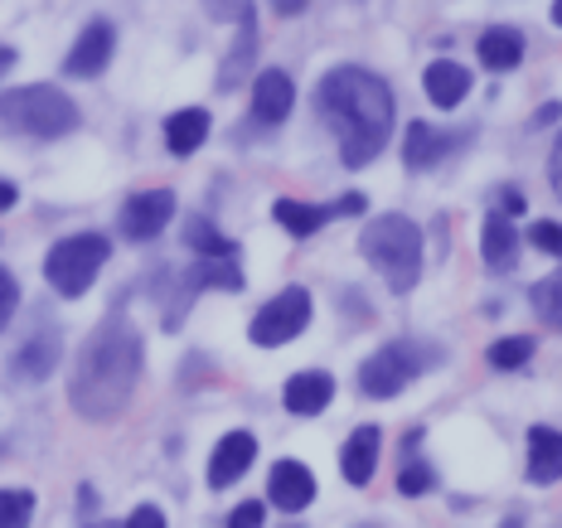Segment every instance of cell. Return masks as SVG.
<instances>
[{
    "mask_svg": "<svg viewBox=\"0 0 562 528\" xmlns=\"http://www.w3.org/2000/svg\"><path fill=\"white\" fill-rule=\"evenodd\" d=\"M315 108L335 126L339 160L349 170H364L383 156V146L393 136V92L379 74H369L359 64L330 68L315 88Z\"/></svg>",
    "mask_w": 562,
    "mask_h": 528,
    "instance_id": "6da1fadb",
    "label": "cell"
},
{
    "mask_svg": "<svg viewBox=\"0 0 562 528\" xmlns=\"http://www.w3.org/2000/svg\"><path fill=\"white\" fill-rule=\"evenodd\" d=\"M140 330L122 315H108L98 330L88 335V345L78 349L74 379H68V403L78 417L88 422H112L132 403L136 379H140Z\"/></svg>",
    "mask_w": 562,
    "mask_h": 528,
    "instance_id": "7a4b0ae2",
    "label": "cell"
},
{
    "mask_svg": "<svg viewBox=\"0 0 562 528\" xmlns=\"http://www.w3.org/2000/svg\"><path fill=\"white\" fill-rule=\"evenodd\" d=\"M359 252L369 257V267L389 281L397 296H407V291L417 287V277H422V228L413 218H403V214L369 218L364 233H359Z\"/></svg>",
    "mask_w": 562,
    "mask_h": 528,
    "instance_id": "3957f363",
    "label": "cell"
},
{
    "mask_svg": "<svg viewBox=\"0 0 562 528\" xmlns=\"http://www.w3.org/2000/svg\"><path fill=\"white\" fill-rule=\"evenodd\" d=\"M78 102L68 92H58L49 83H30V88H10L0 92V126L5 132H20V136H34V141H54V136H68L78 132Z\"/></svg>",
    "mask_w": 562,
    "mask_h": 528,
    "instance_id": "277c9868",
    "label": "cell"
},
{
    "mask_svg": "<svg viewBox=\"0 0 562 528\" xmlns=\"http://www.w3.org/2000/svg\"><path fill=\"white\" fill-rule=\"evenodd\" d=\"M112 257V243L102 238V233H74V238L54 243L49 257H44V277H49V287L58 296H83V291L98 281V272L108 267Z\"/></svg>",
    "mask_w": 562,
    "mask_h": 528,
    "instance_id": "5b68a950",
    "label": "cell"
},
{
    "mask_svg": "<svg viewBox=\"0 0 562 528\" xmlns=\"http://www.w3.org/2000/svg\"><path fill=\"white\" fill-rule=\"evenodd\" d=\"M431 359L437 355L413 345V339H393V345H383L379 355L364 359V369H359V389H364L369 397H393V393H403Z\"/></svg>",
    "mask_w": 562,
    "mask_h": 528,
    "instance_id": "8992f818",
    "label": "cell"
},
{
    "mask_svg": "<svg viewBox=\"0 0 562 528\" xmlns=\"http://www.w3.org/2000/svg\"><path fill=\"white\" fill-rule=\"evenodd\" d=\"M306 325H311V291L286 287L281 296H272L262 311L252 315L248 339L252 345H262V349H281L286 339H296L301 330H306Z\"/></svg>",
    "mask_w": 562,
    "mask_h": 528,
    "instance_id": "52a82bcc",
    "label": "cell"
},
{
    "mask_svg": "<svg viewBox=\"0 0 562 528\" xmlns=\"http://www.w3.org/2000/svg\"><path fill=\"white\" fill-rule=\"evenodd\" d=\"M175 218V194L170 190H140L132 194L122 204V238H132V243H150V238H160L166 233V223Z\"/></svg>",
    "mask_w": 562,
    "mask_h": 528,
    "instance_id": "ba28073f",
    "label": "cell"
},
{
    "mask_svg": "<svg viewBox=\"0 0 562 528\" xmlns=\"http://www.w3.org/2000/svg\"><path fill=\"white\" fill-rule=\"evenodd\" d=\"M112 49H116L112 20H88V30L78 34V44H74V49H68V58H64V74H68V78H98L102 68L112 64Z\"/></svg>",
    "mask_w": 562,
    "mask_h": 528,
    "instance_id": "9c48e42d",
    "label": "cell"
},
{
    "mask_svg": "<svg viewBox=\"0 0 562 528\" xmlns=\"http://www.w3.org/2000/svg\"><path fill=\"white\" fill-rule=\"evenodd\" d=\"M58 355H64V339H58V330H34L25 345L15 349L10 373H15V383H44L58 369Z\"/></svg>",
    "mask_w": 562,
    "mask_h": 528,
    "instance_id": "30bf717a",
    "label": "cell"
},
{
    "mask_svg": "<svg viewBox=\"0 0 562 528\" xmlns=\"http://www.w3.org/2000/svg\"><path fill=\"white\" fill-rule=\"evenodd\" d=\"M267 490H272L277 509L301 514V509H311V499H315V475H311V465H301V461H277L272 475H267Z\"/></svg>",
    "mask_w": 562,
    "mask_h": 528,
    "instance_id": "8fae6325",
    "label": "cell"
},
{
    "mask_svg": "<svg viewBox=\"0 0 562 528\" xmlns=\"http://www.w3.org/2000/svg\"><path fill=\"white\" fill-rule=\"evenodd\" d=\"M330 397H335V379H330V373H321V369L291 373L286 389H281V403H286V413H296V417L325 413V403H330Z\"/></svg>",
    "mask_w": 562,
    "mask_h": 528,
    "instance_id": "7c38bea8",
    "label": "cell"
},
{
    "mask_svg": "<svg viewBox=\"0 0 562 528\" xmlns=\"http://www.w3.org/2000/svg\"><path fill=\"white\" fill-rule=\"evenodd\" d=\"M252 456H257V441L248 431H228V437L214 446V456H209V485L228 490L233 480H243V471L252 465Z\"/></svg>",
    "mask_w": 562,
    "mask_h": 528,
    "instance_id": "4fadbf2b",
    "label": "cell"
},
{
    "mask_svg": "<svg viewBox=\"0 0 562 528\" xmlns=\"http://www.w3.org/2000/svg\"><path fill=\"white\" fill-rule=\"evenodd\" d=\"M291 102H296V88H291V78L281 74V68H267V74L252 78V116L267 126L286 122Z\"/></svg>",
    "mask_w": 562,
    "mask_h": 528,
    "instance_id": "5bb4252c",
    "label": "cell"
},
{
    "mask_svg": "<svg viewBox=\"0 0 562 528\" xmlns=\"http://www.w3.org/2000/svg\"><path fill=\"white\" fill-rule=\"evenodd\" d=\"M379 427H355L345 441V451H339V471H345L349 485H369L373 480V465H379Z\"/></svg>",
    "mask_w": 562,
    "mask_h": 528,
    "instance_id": "9a60e30c",
    "label": "cell"
},
{
    "mask_svg": "<svg viewBox=\"0 0 562 528\" xmlns=\"http://www.w3.org/2000/svg\"><path fill=\"white\" fill-rule=\"evenodd\" d=\"M475 54H480V64H485L490 74H509V68L524 64V34L514 25H490L485 34H480Z\"/></svg>",
    "mask_w": 562,
    "mask_h": 528,
    "instance_id": "2e32d148",
    "label": "cell"
},
{
    "mask_svg": "<svg viewBox=\"0 0 562 528\" xmlns=\"http://www.w3.org/2000/svg\"><path fill=\"white\" fill-rule=\"evenodd\" d=\"M480 252H485V267L490 272H514L519 262V233L505 214H490L485 228H480Z\"/></svg>",
    "mask_w": 562,
    "mask_h": 528,
    "instance_id": "e0dca14e",
    "label": "cell"
},
{
    "mask_svg": "<svg viewBox=\"0 0 562 528\" xmlns=\"http://www.w3.org/2000/svg\"><path fill=\"white\" fill-rule=\"evenodd\" d=\"M422 88H427V98L437 102V108H456V102H465V92H471V68L465 64H451V58H437V64H427V78H422Z\"/></svg>",
    "mask_w": 562,
    "mask_h": 528,
    "instance_id": "ac0fdd59",
    "label": "cell"
},
{
    "mask_svg": "<svg viewBox=\"0 0 562 528\" xmlns=\"http://www.w3.org/2000/svg\"><path fill=\"white\" fill-rule=\"evenodd\" d=\"M257 64V10H248V15L238 20V40H233V49L224 58V74H218V92H233L243 83V78L252 74Z\"/></svg>",
    "mask_w": 562,
    "mask_h": 528,
    "instance_id": "d6986e66",
    "label": "cell"
},
{
    "mask_svg": "<svg viewBox=\"0 0 562 528\" xmlns=\"http://www.w3.org/2000/svg\"><path fill=\"white\" fill-rule=\"evenodd\" d=\"M529 480L533 485H553V480H562V431L529 427Z\"/></svg>",
    "mask_w": 562,
    "mask_h": 528,
    "instance_id": "ffe728a7",
    "label": "cell"
},
{
    "mask_svg": "<svg viewBox=\"0 0 562 528\" xmlns=\"http://www.w3.org/2000/svg\"><path fill=\"white\" fill-rule=\"evenodd\" d=\"M204 141H209V112L204 108H184V112H175L170 122H166L170 156H194Z\"/></svg>",
    "mask_w": 562,
    "mask_h": 528,
    "instance_id": "44dd1931",
    "label": "cell"
},
{
    "mask_svg": "<svg viewBox=\"0 0 562 528\" xmlns=\"http://www.w3.org/2000/svg\"><path fill=\"white\" fill-rule=\"evenodd\" d=\"M447 150H451V136H441L437 126H427V122L407 126V146H403L407 170H431L441 156H447Z\"/></svg>",
    "mask_w": 562,
    "mask_h": 528,
    "instance_id": "7402d4cb",
    "label": "cell"
},
{
    "mask_svg": "<svg viewBox=\"0 0 562 528\" xmlns=\"http://www.w3.org/2000/svg\"><path fill=\"white\" fill-rule=\"evenodd\" d=\"M277 223L286 233H296V238H311V233H321L325 223H330L335 214L330 209H321V204H301V199H277Z\"/></svg>",
    "mask_w": 562,
    "mask_h": 528,
    "instance_id": "603a6c76",
    "label": "cell"
},
{
    "mask_svg": "<svg viewBox=\"0 0 562 528\" xmlns=\"http://www.w3.org/2000/svg\"><path fill=\"white\" fill-rule=\"evenodd\" d=\"M184 243H190L199 257H238V243H228L209 218H190V223H184Z\"/></svg>",
    "mask_w": 562,
    "mask_h": 528,
    "instance_id": "cb8c5ba5",
    "label": "cell"
},
{
    "mask_svg": "<svg viewBox=\"0 0 562 528\" xmlns=\"http://www.w3.org/2000/svg\"><path fill=\"white\" fill-rule=\"evenodd\" d=\"M529 296H533V311L543 315L548 325H558V330H562V267H558L553 277H543V281H538V287L529 291Z\"/></svg>",
    "mask_w": 562,
    "mask_h": 528,
    "instance_id": "d4e9b609",
    "label": "cell"
},
{
    "mask_svg": "<svg viewBox=\"0 0 562 528\" xmlns=\"http://www.w3.org/2000/svg\"><path fill=\"white\" fill-rule=\"evenodd\" d=\"M34 495L30 490H0V528H30Z\"/></svg>",
    "mask_w": 562,
    "mask_h": 528,
    "instance_id": "484cf974",
    "label": "cell"
},
{
    "mask_svg": "<svg viewBox=\"0 0 562 528\" xmlns=\"http://www.w3.org/2000/svg\"><path fill=\"white\" fill-rule=\"evenodd\" d=\"M529 355H533V339L529 335H509V339H499V345H490V363L495 369H524L529 363Z\"/></svg>",
    "mask_w": 562,
    "mask_h": 528,
    "instance_id": "4316f807",
    "label": "cell"
},
{
    "mask_svg": "<svg viewBox=\"0 0 562 528\" xmlns=\"http://www.w3.org/2000/svg\"><path fill=\"white\" fill-rule=\"evenodd\" d=\"M397 490H403V495H407V499L427 495V490H431V465H427V461H413V456H407L403 475H397Z\"/></svg>",
    "mask_w": 562,
    "mask_h": 528,
    "instance_id": "83f0119b",
    "label": "cell"
},
{
    "mask_svg": "<svg viewBox=\"0 0 562 528\" xmlns=\"http://www.w3.org/2000/svg\"><path fill=\"white\" fill-rule=\"evenodd\" d=\"M529 243L533 248H543V252H553V257H562V223H533L529 228Z\"/></svg>",
    "mask_w": 562,
    "mask_h": 528,
    "instance_id": "f1b7e54d",
    "label": "cell"
},
{
    "mask_svg": "<svg viewBox=\"0 0 562 528\" xmlns=\"http://www.w3.org/2000/svg\"><path fill=\"white\" fill-rule=\"evenodd\" d=\"M262 524H267V504H257V499L238 504V509L228 514V528H262Z\"/></svg>",
    "mask_w": 562,
    "mask_h": 528,
    "instance_id": "f546056e",
    "label": "cell"
},
{
    "mask_svg": "<svg viewBox=\"0 0 562 528\" xmlns=\"http://www.w3.org/2000/svg\"><path fill=\"white\" fill-rule=\"evenodd\" d=\"M15 306H20V287H15V277L0 267V330H5V321L15 315Z\"/></svg>",
    "mask_w": 562,
    "mask_h": 528,
    "instance_id": "4dcf8cb0",
    "label": "cell"
},
{
    "mask_svg": "<svg viewBox=\"0 0 562 528\" xmlns=\"http://www.w3.org/2000/svg\"><path fill=\"white\" fill-rule=\"evenodd\" d=\"M204 10L218 20H243L252 10V0H204Z\"/></svg>",
    "mask_w": 562,
    "mask_h": 528,
    "instance_id": "1f68e13d",
    "label": "cell"
},
{
    "mask_svg": "<svg viewBox=\"0 0 562 528\" xmlns=\"http://www.w3.org/2000/svg\"><path fill=\"white\" fill-rule=\"evenodd\" d=\"M126 528H166V514H160L156 504H136L132 519H126Z\"/></svg>",
    "mask_w": 562,
    "mask_h": 528,
    "instance_id": "d6a6232c",
    "label": "cell"
},
{
    "mask_svg": "<svg viewBox=\"0 0 562 528\" xmlns=\"http://www.w3.org/2000/svg\"><path fill=\"white\" fill-rule=\"evenodd\" d=\"M548 175H553V194L562 199V136H558V146H553V160H548Z\"/></svg>",
    "mask_w": 562,
    "mask_h": 528,
    "instance_id": "836d02e7",
    "label": "cell"
},
{
    "mask_svg": "<svg viewBox=\"0 0 562 528\" xmlns=\"http://www.w3.org/2000/svg\"><path fill=\"white\" fill-rule=\"evenodd\" d=\"M330 214L339 218V214H364V199H359V194H345V199H339V204L330 209Z\"/></svg>",
    "mask_w": 562,
    "mask_h": 528,
    "instance_id": "e575fe53",
    "label": "cell"
},
{
    "mask_svg": "<svg viewBox=\"0 0 562 528\" xmlns=\"http://www.w3.org/2000/svg\"><path fill=\"white\" fill-rule=\"evenodd\" d=\"M15 199H20V190L10 180H0V214H5V209H15Z\"/></svg>",
    "mask_w": 562,
    "mask_h": 528,
    "instance_id": "d590c367",
    "label": "cell"
},
{
    "mask_svg": "<svg viewBox=\"0 0 562 528\" xmlns=\"http://www.w3.org/2000/svg\"><path fill=\"white\" fill-rule=\"evenodd\" d=\"M558 102H543V108H538V116H533V126H548V122H558Z\"/></svg>",
    "mask_w": 562,
    "mask_h": 528,
    "instance_id": "8d00e7d4",
    "label": "cell"
},
{
    "mask_svg": "<svg viewBox=\"0 0 562 528\" xmlns=\"http://www.w3.org/2000/svg\"><path fill=\"white\" fill-rule=\"evenodd\" d=\"M277 15H296V10H306V0H272Z\"/></svg>",
    "mask_w": 562,
    "mask_h": 528,
    "instance_id": "74e56055",
    "label": "cell"
},
{
    "mask_svg": "<svg viewBox=\"0 0 562 528\" xmlns=\"http://www.w3.org/2000/svg\"><path fill=\"white\" fill-rule=\"evenodd\" d=\"M10 64H15V49H0V78L10 74Z\"/></svg>",
    "mask_w": 562,
    "mask_h": 528,
    "instance_id": "f35d334b",
    "label": "cell"
},
{
    "mask_svg": "<svg viewBox=\"0 0 562 528\" xmlns=\"http://www.w3.org/2000/svg\"><path fill=\"white\" fill-rule=\"evenodd\" d=\"M553 25H562V0H553Z\"/></svg>",
    "mask_w": 562,
    "mask_h": 528,
    "instance_id": "ab89813d",
    "label": "cell"
},
{
    "mask_svg": "<svg viewBox=\"0 0 562 528\" xmlns=\"http://www.w3.org/2000/svg\"><path fill=\"white\" fill-rule=\"evenodd\" d=\"M88 528H126V524H88Z\"/></svg>",
    "mask_w": 562,
    "mask_h": 528,
    "instance_id": "60d3db41",
    "label": "cell"
}]
</instances>
